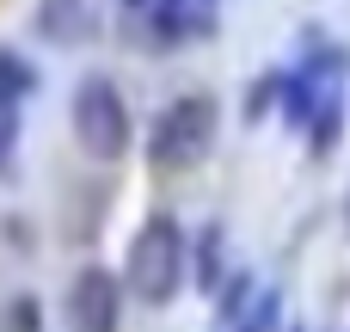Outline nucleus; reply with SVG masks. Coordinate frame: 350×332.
I'll list each match as a JSON object with an SVG mask.
<instances>
[{
  "label": "nucleus",
  "instance_id": "nucleus-12",
  "mask_svg": "<svg viewBox=\"0 0 350 332\" xmlns=\"http://www.w3.org/2000/svg\"><path fill=\"white\" fill-rule=\"evenodd\" d=\"M123 6H148V0H123Z\"/></svg>",
  "mask_w": 350,
  "mask_h": 332
},
{
  "label": "nucleus",
  "instance_id": "nucleus-2",
  "mask_svg": "<svg viewBox=\"0 0 350 332\" xmlns=\"http://www.w3.org/2000/svg\"><path fill=\"white\" fill-rule=\"evenodd\" d=\"M215 99L209 92H178L160 117H154V129H148V160L154 166H166V173H185V166H197L209 148H215Z\"/></svg>",
  "mask_w": 350,
  "mask_h": 332
},
{
  "label": "nucleus",
  "instance_id": "nucleus-8",
  "mask_svg": "<svg viewBox=\"0 0 350 332\" xmlns=\"http://www.w3.org/2000/svg\"><path fill=\"white\" fill-rule=\"evenodd\" d=\"M283 99V68H271L265 80H252L246 86V123H258V117H271V105Z\"/></svg>",
  "mask_w": 350,
  "mask_h": 332
},
{
  "label": "nucleus",
  "instance_id": "nucleus-7",
  "mask_svg": "<svg viewBox=\"0 0 350 332\" xmlns=\"http://www.w3.org/2000/svg\"><path fill=\"white\" fill-rule=\"evenodd\" d=\"M37 86V68L12 49H0V111H18V99Z\"/></svg>",
  "mask_w": 350,
  "mask_h": 332
},
{
  "label": "nucleus",
  "instance_id": "nucleus-5",
  "mask_svg": "<svg viewBox=\"0 0 350 332\" xmlns=\"http://www.w3.org/2000/svg\"><path fill=\"white\" fill-rule=\"evenodd\" d=\"M215 31V0H148V43L154 49H172V43H191V37H209Z\"/></svg>",
  "mask_w": 350,
  "mask_h": 332
},
{
  "label": "nucleus",
  "instance_id": "nucleus-4",
  "mask_svg": "<svg viewBox=\"0 0 350 332\" xmlns=\"http://www.w3.org/2000/svg\"><path fill=\"white\" fill-rule=\"evenodd\" d=\"M117 308H123V283H117L105 265H86V271L68 283L62 320H68V332H117Z\"/></svg>",
  "mask_w": 350,
  "mask_h": 332
},
{
  "label": "nucleus",
  "instance_id": "nucleus-10",
  "mask_svg": "<svg viewBox=\"0 0 350 332\" xmlns=\"http://www.w3.org/2000/svg\"><path fill=\"white\" fill-rule=\"evenodd\" d=\"M197 283H203V290H215V283H221V228H209V234H203V265H197Z\"/></svg>",
  "mask_w": 350,
  "mask_h": 332
},
{
  "label": "nucleus",
  "instance_id": "nucleus-11",
  "mask_svg": "<svg viewBox=\"0 0 350 332\" xmlns=\"http://www.w3.org/2000/svg\"><path fill=\"white\" fill-rule=\"evenodd\" d=\"M18 148V111H0V173H6V154Z\"/></svg>",
  "mask_w": 350,
  "mask_h": 332
},
{
  "label": "nucleus",
  "instance_id": "nucleus-9",
  "mask_svg": "<svg viewBox=\"0 0 350 332\" xmlns=\"http://www.w3.org/2000/svg\"><path fill=\"white\" fill-rule=\"evenodd\" d=\"M277 308H283V302H277V290H265V296H258L234 327H240V332H271V327H277Z\"/></svg>",
  "mask_w": 350,
  "mask_h": 332
},
{
  "label": "nucleus",
  "instance_id": "nucleus-3",
  "mask_svg": "<svg viewBox=\"0 0 350 332\" xmlns=\"http://www.w3.org/2000/svg\"><path fill=\"white\" fill-rule=\"evenodd\" d=\"M74 142L92 160H123V148H129V105L105 74H86L74 86Z\"/></svg>",
  "mask_w": 350,
  "mask_h": 332
},
{
  "label": "nucleus",
  "instance_id": "nucleus-1",
  "mask_svg": "<svg viewBox=\"0 0 350 332\" xmlns=\"http://www.w3.org/2000/svg\"><path fill=\"white\" fill-rule=\"evenodd\" d=\"M123 283H129V296L148 302V308H160V302L178 296V283H185V228H178L166 209L135 228L129 259H123Z\"/></svg>",
  "mask_w": 350,
  "mask_h": 332
},
{
  "label": "nucleus",
  "instance_id": "nucleus-6",
  "mask_svg": "<svg viewBox=\"0 0 350 332\" xmlns=\"http://www.w3.org/2000/svg\"><path fill=\"white\" fill-rule=\"evenodd\" d=\"M92 31H98V6H92V0H37V37H43V43L74 49V43H86Z\"/></svg>",
  "mask_w": 350,
  "mask_h": 332
}]
</instances>
